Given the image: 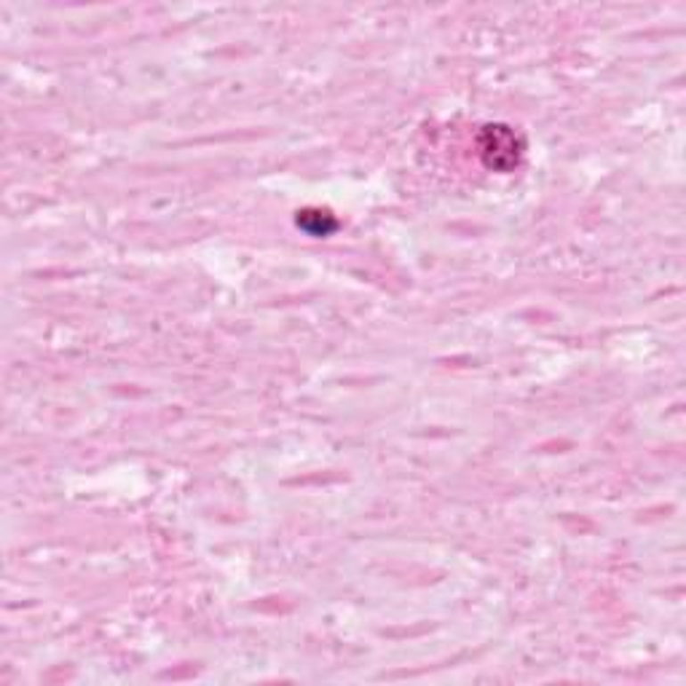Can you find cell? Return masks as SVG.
Listing matches in <instances>:
<instances>
[{
  "mask_svg": "<svg viewBox=\"0 0 686 686\" xmlns=\"http://www.w3.org/2000/svg\"><path fill=\"white\" fill-rule=\"evenodd\" d=\"M494 135H496L499 143L491 140L488 145H483V151H494L496 148V153L488 156V164L496 167V169H510L512 164H518V143H515L512 132H507L504 127H494ZM486 137H491V135L486 132Z\"/></svg>",
  "mask_w": 686,
  "mask_h": 686,
  "instance_id": "obj_1",
  "label": "cell"
}]
</instances>
